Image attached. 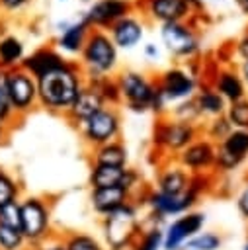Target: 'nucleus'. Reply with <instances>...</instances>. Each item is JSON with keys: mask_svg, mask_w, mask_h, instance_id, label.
<instances>
[{"mask_svg": "<svg viewBox=\"0 0 248 250\" xmlns=\"http://www.w3.org/2000/svg\"><path fill=\"white\" fill-rule=\"evenodd\" d=\"M21 223L20 230L27 244H37L51 234V205L39 195H27L20 199Z\"/></svg>", "mask_w": 248, "mask_h": 250, "instance_id": "20e7f679", "label": "nucleus"}, {"mask_svg": "<svg viewBox=\"0 0 248 250\" xmlns=\"http://www.w3.org/2000/svg\"><path fill=\"white\" fill-rule=\"evenodd\" d=\"M31 0H0V8L6 12H18L21 8H25Z\"/></svg>", "mask_w": 248, "mask_h": 250, "instance_id": "ea45409f", "label": "nucleus"}, {"mask_svg": "<svg viewBox=\"0 0 248 250\" xmlns=\"http://www.w3.org/2000/svg\"><path fill=\"white\" fill-rule=\"evenodd\" d=\"M232 131V125L228 123V119H227V115H219V117H213L209 123H207V127H205V133H207V139L209 141H213L215 145L217 143H221L228 133Z\"/></svg>", "mask_w": 248, "mask_h": 250, "instance_id": "72a5a7b5", "label": "nucleus"}, {"mask_svg": "<svg viewBox=\"0 0 248 250\" xmlns=\"http://www.w3.org/2000/svg\"><path fill=\"white\" fill-rule=\"evenodd\" d=\"M90 31H92V27L84 21V18L80 21L66 23L64 29H61V35L57 39V47L66 55H80L84 45H86Z\"/></svg>", "mask_w": 248, "mask_h": 250, "instance_id": "b1692460", "label": "nucleus"}, {"mask_svg": "<svg viewBox=\"0 0 248 250\" xmlns=\"http://www.w3.org/2000/svg\"><path fill=\"white\" fill-rule=\"evenodd\" d=\"M33 250H68V248H66L64 236H57V234L51 232L47 238H43L41 242L33 244Z\"/></svg>", "mask_w": 248, "mask_h": 250, "instance_id": "4c0bfd02", "label": "nucleus"}, {"mask_svg": "<svg viewBox=\"0 0 248 250\" xmlns=\"http://www.w3.org/2000/svg\"><path fill=\"white\" fill-rule=\"evenodd\" d=\"M131 250H162V229L160 227L145 229Z\"/></svg>", "mask_w": 248, "mask_h": 250, "instance_id": "473e14b6", "label": "nucleus"}, {"mask_svg": "<svg viewBox=\"0 0 248 250\" xmlns=\"http://www.w3.org/2000/svg\"><path fill=\"white\" fill-rule=\"evenodd\" d=\"M156 90L162 96V100L168 104H180L184 100H189L197 92V80L191 72L184 68H168L156 78Z\"/></svg>", "mask_w": 248, "mask_h": 250, "instance_id": "9d476101", "label": "nucleus"}, {"mask_svg": "<svg viewBox=\"0 0 248 250\" xmlns=\"http://www.w3.org/2000/svg\"><path fill=\"white\" fill-rule=\"evenodd\" d=\"M248 158V129H232L221 143H217L215 170L232 172Z\"/></svg>", "mask_w": 248, "mask_h": 250, "instance_id": "f8f14e48", "label": "nucleus"}, {"mask_svg": "<svg viewBox=\"0 0 248 250\" xmlns=\"http://www.w3.org/2000/svg\"><path fill=\"white\" fill-rule=\"evenodd\" d=\"M236 4L244 14H248V0H236Z\"/></svg>", "mask_w": 248, "mask_h": 250, "instance_id": "c03bdc74", "label": "nucleus"}, {"mask_svg": "<svg viewBox=\"0 0 248 250\" xmlns=\"http://www.w3.org/2000/svg\"><path fill=\"white\" fill-rule=\"evenodd\" d=\"M117 66V47L103 29H92L80 53V70L88 80H98L111 74Z\"/></svg>", "mask_w": 248, "mask_h": 250, "instance_id": "7ed1b4c3", "label": "nucleus"}, {"mask_svg": "<svg viewBox=\"0 0 248 250\" xmlns=\"http://www.w3.org/2000/svg\"><path fill=\"white\" fill-rule=\"evenodd\" d=\"M193 100H195V105H197L201 117L205 115V117H211L213 119V117H219V115H225L227 113V105L228 104L225 102V98L219 92H215L213 86L199 88L195 92Z\"/></svg>", "mask_w": 248, "mask_h": 250, "instance_id": "393cba45", "label": "nucleus"}, {"mask_svg": "<svg viewBox=\"0 0 248 250\" xmlns=\"http://www.w3.org/2000/svg\"><path fill=\"white\" fill-rule=\"evenodd\" d=\"M20 184L18 180L6 172L4 168H0V205L10 203V201H20Z\"/></svg>", "mask_w": 248, "mask_h": 250, "instance_id": "7c9ffc66", "label": "nucleus"}, {"mask_svg": "<svg viewBox=\"0 0 248 250\" xmlns=\"http://www.w3.org/2000/svg\"><path fill=\"white\" fill-rule=\"evenodd\" d=\"M242 250H248V238L244 240V244H242Z\"/></svg>", "mask_w": 248, "mask_h": 250, "instance_id": "49530a36", "label": "nucleus"}, {"mask_svg": "<svg viewBox=\"0 0 248 250\" xmlns=\"http://www.w3.org/2000/svg\"><path fill=\"white\" fill-rule=\"evenodd\" d=\"M191 174L184 170L178 162H168L160 168L156 176V191L168 193V195H182L189 189Z\"/></svg>", "mask_w": 248, "mask_h": 250, "instance_id": "412c9836", "label": "nucleus"}, {"mask_svg": "<svg viewBox=\"0 0 248 250\" xmlns=\"http://www.w3.org/2000/svg\"><path fill=\"white\" fill-rule=\"evenodd\" d=\"M215 154H217V145L213 141L205 139H195L191 145H187L178 156V164L187 170L191 176L193 174H209L215 170Z\"/></svg>", "mask_w": 248, "mask_h": 250, "instance_id": "2eb2a0df", "label": "nucleus"}, {"mask_svg": "<svg viewBox=\"0 0 248 250\" xmlns=\"http://www.w3.org/2000/svg\"><path fill=\"white\" fill-rule=\"evenodd\" d=\"M141 6L145 14L158 23L184 21L191 14L203 10L201 0H141Z\"/></svg>", "mask_w": 248, "mask_h": 250, "instance_id": "4468645a", "label": "nucleus"}, {"mask_svg": "<svg viewBox=\"0 0 248 250\" xmlns=\"http://www.w3.org/2000/svg\"><path fill=\"white\" fill-rule=\"evenodd\" d=\"M6 86H8V96H10V104L16 117L29 113L35 107V104H39L37 80L21 66L6 70Z\"/></svg>", "mask_w": 248, "mask_h": 250, "instance_id": "0eeeda50", "label": "nucleus"}, {"mask_svg": "<svg viewBox=\"0 0 248 250\" xmlns=\"http://www.w3.org/2000/svg\"><path fill=\"white\" fill-rule=\"evenodd\" d=\"M20 223H21L20 201H10V203L0 205V227L20 229Z\"/></svg>", "mask_w": 248, "mask_h": 250, "instance_id": "c9c22d12", "label": "nucleus"}, {"mask_svg": "<svg viewBox=\"0 0 248 250\" xmlns=\"http://www.w3.org/2000/svg\"><path fill=\"white\" fill-rule=\"evenodd\" d=\"M172 117H174V119H178V121L195 123V121L201 117V113H199V109H197V105H195V100H193V98H189V100L180 102V104L174 107Z\"/></svg>", "mask_w": 248, "mask_h": 250, "instance_id": "e433bc0d", "label": "nucleus"}, {"mask_svg": "<svg viewBox=\"0 0 248 250\" xmlns=\"http://www.w3.org/2000/svg\"><path fill=\"white\" fill-rule=\"evenodd\" d=\"M107 33L117 49H133L145 37V23L141 18L129 14V16L121 18L119 21H115L107 29Z\"/></svg>", "mask_w": 248, "mask_h": 250, "instance_id": "aec40b11", "label": "nucleus"}, {"mask_svg": "<svg viewBox=\"0 0 248 250\" xmlns=\"http://www.w3.org/2000/svg\"><path fill=\"white\" fill-rule=\"evenodd\" d=\"M199 137V129L195 123L178 121L174 117L162 119L154 127V145L166 152L180 154L187 145H191Z\"/></svg>", "mask_w": 248, "mask_h": 250, "instance_id": "6e6552de", "label": "nucleus"}, {"mask_svg": "<svg viewBox=\"0 0 248 250\" xmlns=\"http://www.w3.org/2000/svg\"><path fill=\"white\" fill-rule=\"evenodd\" d=\"M121 102L127 104L133 111H146L152 105V100L156 96V80L148 78L146 74L139 70H123L119 76H115Z\"/></svg>", "mask_w": 248, "mask_h": 250, "instance_id": "39448f33", "label": "nucleus"}, {"mask_svg": "<svg viewBox=\"0 0 248 250\" xmlns=\"http://www.w3.org/2000/svg\"><path fill=\"white\" fill-rule=\"evenodd\" d=\"M199 195L193 189H187L182 195H168L162 191H148L145 197V203L150 209V217H156L160 221L168 219V217H180L187 211H191V207L197 203Z\"/></svg>", "mask_w": 248, "mask_h": 250, "instance_id": "ddd939ff", "label": "nucleus"}, {"mask_svg": "<svg viewBox=\"0 0 248 250\" xmlns=\"http://www.w3.org/2000/svg\"><path fill=\"white\" fill-rule=\"evenodd\" d=\"M160 41L170 55L180 59H191L199 51V37L186 21L160 23Z\"/></svg>", "mask_w": 248, "mask_h": 250, "instance_id": "1a4fd4ad", "label": "nucleus"}, {"mask_svg": "<svg viewBox=\"0 0 248 250\" xmlns=\"http://www.w3.org/2000/svg\"><path fill=\"white\" fill-rule=\"evenodd\" d=\"M225 115L232 125V129H248V98L228 104Z\"/></svg>", "mask_w": 248, "mask_h": 250, "instance_id": "c85d7f7f", "label": "nucleus"}, {"mask_svg": "<svg viewBox=\"0 0 248 250\" xmlns=\"http://www.w3.org/2000/svg\"><path fill=\"white\" fill-rule=\"evenodd\" d=\"M78 127L84 143L90 148H96L105 143L117 141L121 133V115L113 105H105L100 111H96L92 117L82 121Z\"/></svg>", "mask_w": 248, "mask_h": 250, "instance_id": "423d86ee", "label": "nucleus"}, {"mask_svg": "<svg viewBox=\"0 0 248 250\" xmlns=\"http://www.w3.org/2000/svg\"><path fill=\"white\" fill-rule=\"evenodd\" d=\"M223 236L215 230H201L195 236H191L180 250H221Z\"/></svg>", "mask_w": 248, "mask_h": 250, "instance_id": "cd10ccee", "label": "nucleus"}, {"mask_svg": "<svg viewBox=\"0 0 248 250\" xmlns=\"http://www.w3.org/2000/svg\"><path fill=\"white\" fill-rule=\"evenodd\" d=\"M236 55H238L242 61H248V31L236 41Z\"/></svg>", "mask_w": 248, "mask_h": 250, "instance_id": "a19ab883", "label": "nucleus"}, {"mask_svg": "<svg viewBox=\"0 0 248 250\" xmlns=\"http://www.w3.org/2000/svg\"><path fill=\"white\" fill-rule=\"evenodd\" d=\"M143 230L145 229L139 219V207L135 201L102 219V236L107 250H131Z\"/></svg>", "mask_w": 248, "mask_h": 250, "instance_id": "f03ea898", "label": "nucleus"}, {"mask_svg": "<svg viewBox=\"0 0 248 250\" xmlns=\"http://www.w3.org/2000/svg\"><path fill=\"white\" fill-rule=\"evenodd\" d=\"M127 146L121 141H111L102 146L92 148V164H103V166H127Z\"/></svg>", "mask_w": 248, "mask_h": 250, "instance_id": "a878e982", "label": "nucleus"}, {"mask_svg": "<svg viewBox=\"0 0 248 250\" xmlns=\"http://www.w3.org/2000/svg\"><path fill=\"white\" fill-rule=\"evenodd\" d=\"M107 104L103 102V98H102V94L98 92V88L96 86H92V84H88V82H84V86H82V90L78 92V96L74 98V102H72V105L66 109V117H68V121H72L74 125H80L82 121H86L88 117H92L96 111H100L102 107H105Z\"/></svg>", "mask_w": 248, "mask_h": 250, "instance_id": "6ab92c4d", "label": "nucleus"}, {"mask_svg": "<svg viewBox=\"0 0 248 250\" xmlns=\"http://www.w3.org/2000/svg\"><path fill=\"white\" fill-rule=\"evenodd\" d=\"M133 14V2L129 0H96L84 14V21L92 29L107 31L115 21Z\"/></svg>", "mask_w": 248, "mask_h": 250, "instance_id": "dca6fc26", "label": "nucleus"}, {"mask_svg": "<svg viewBox=\"0 0 248 250\" xmlns=\"http://www.w3.org/2000/svg\"><path fill=\"white\" fill-rule=\"evenodd\" d=\"M141 178L133 168H119V166H103V164H92L90 168V186L94 188H111V186H123L131 193L139 186Z\"/></svg>", "mask_w": 248, "mask_h": 250, "instance_id": "f3484780", "label": "nucleus"}, {"mask_svg": "<svg viewBox=\"0 0 248 250\" xmlns=\"http://www.w3.org/2000/svg\"><path fill=\"white\" fill-rule=\"evenodd\" d=\"M66 59L53 47H41L37 51H33L31 55H27L23 61H21V68L27 70L33 78H39L41 74L61 66Z\"/></svg>", "mask_w": 248, "mask_h": 250, "instance_id": "5701e85b", "label": "nucleus"}, {"mask_svg": "<svg viewBox=\"0 0 248 250\" xmlns=\"http://www.w3.org/2000/svg\"><path fill=\"white\" fill-rule=\"evenodd\" d=\"M23 59H25V47L20 37L16 35L0 37V68L2 70L21 66Z\"/></svg>", "mask_w": 248, "mask_h": 250, "instance_id": "bb28decb", "label": "nucleus"}, {"mask_svg": "<svg viewBox=\"0 0 248 250\" xmlns=\"http://www.w3.org/2000/svg\"><path fill=\"white\" fill-rule=\"evenodd\" d=\"M238 72H240V76H242V80H244V84H246V88H248V61H242V62H240Z\"/></svg>", "mask_w": 248, "mask_h": 250, "instance_id": "37998d69", "label": "nucleus"}, {"mask_svg": "<svg viewBox=\"0 0 248 250\" xmlns=\"http://www.w3.org/2000/svg\"><path fill=\"white\" fill-rule=\"evenodd\" d=\"M133 201V193L125 189L123 186H111V188H94L90 191V205L96 215L102 219L111 215L113 211L121 209L123 205Z\"/></svg>", "mask_w": 248, "mask_h": 250, "instance_id": "a211bd4d", "label": "nucleus"}, {"mask_svg": "<svg viewBox=\"0 0 248 250\" xmlns=\"http://www.w3.org/2000/svg\"><path fill=\"white\" fill-rule=\"evenodd\" d=\"M205 213L201 211H187L176 219H172L166 229H162V250H180L184 242L203 230L205 227Z\"/></svg>", "mask_w": 248, "mask_h": 250, "instance_id": "9b49d317", "label": "nucleus"}, {"mask_svg": "<svg viewBox=\"0 0 248 250\" xmlns=\"http://www.w3.org/2000/svg\"><path fill=\"white\" fill-rule=\"evenodd\" d=\"M6 135H8V127H6V125H2V123H0V143H2V141H4V139H6Z\"/></svg>", "mask_w": 248, "mask_h": 250, "instance_id": "a18cd8bd", "label": "nucleus"}, {"mask_svg": "<svg viewBox=\"0 0 248 250\" xmlns=\"http://www.w3.org/2000/svg\"><path fill=\"white\" fill-rule=\"evenodd\" d=\"M68 250H105V246L88 232H70L64 236Z\"/></svg>", "mask_w": 248, "mask_h": 250, "instance_id": "c756f323", "label": "nucleus"}, {"mask_svg": "<svg viewBox=\"0 0 248 250\" xmlns=\"http://www.w3.org/2000/svg\"><path fill=\"white\" fill-rule=\"evenodd\" d=\"M143 51H145V57H146V59H156V57H158V47H156L154 43H146Z\"/></svg>", "mask_w": 248, "mask_h": 250, "instance_id": "79ce46f5", "label": "nucleus"}, {"mask_svg": "<svg viewBox=\"0 0 248 250\" xmlns=\"http://www.w3.org/2000/svg\"><path fill=\"white\" fill-rule=\"evenodd\" d=\"M16 117L12 104H10V96H8V86H6V70L0 68V123L10 127V121Z\"/></svg>", "mask_w": 248, "mask_h": 250, "instance_id": "f704fd0d", "label": "nucleus"}, {"mask_svg": "<svg viewBox=\"0 0 248 250\" xmlns=\"http://www.w3.org/2000/svg\"><path fill=\"white\" fill-rule=\"evenodd\" d=\"M27 240L20 229L0 227V250H25Z\"/></svg>", "mask_w": 248, "mask_h": 250, "instance_id": "2f4dec72", "label": "nucleus"}, {"mask_svg": "<svg viewBox=\"0 0 248 250\" xmlns=\"http://www.w3.org/2000/svg\"><path fill=\"white\" fill-rule=\"evenodd\" d=\"M35 80L39 104L53 113H66L86 82L80 64L70 61H64L61 66L41 74Z\"/></svg>", "mask_w": 248, "mask_h": 250, "instance_id": "f257e3e1", "label": "nucleus"}, {"mask_svg": "<svg viewBox=\"0 0 248 250\" xmlns=\"http://www.w3.org/2000/svg\"><path fill=\"white\" fill-rule=\"evenodd\" d=\"M211 86L215 88V92H219L225 98L227 104H232V102H238V100L246 98V84H244L240 72L234 70V68L217 70Z\"/></svg>", "mask_w": 248, "mask_h": 250, "instance_id": "4be33fe9", "label": "nucleus"}, {"mask_svg": "<svg viewBox=\"0 0 248 250\" xmlns=\"http://www.w3.org/2000/svg\"><path fill=\"white\" fill-rule=\"evenodd\" d=\"M236 209H238L240 217L248 223V180L242 184V188L236 195Z\"/></svg>", "mask_w": 248, "mask_h": 250, "instance_id": "58836bf2", "label": "nucleus"}]
</instances>
